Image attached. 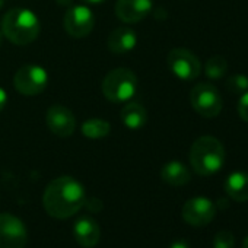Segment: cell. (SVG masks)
I'll use <instances>...</instances> for the list:
<instances>
[{"label": "cell", "instance_id": "6da1fadb", "mask_svg": "<svg viewBox=\"0 0 248 248\" xmlns=\"http://www.w3.org/2000/svg\"><path fill=\"white\" fill-rule=\"evenodd\" d=\"M85 199V187L76 178L63 175L48 183L44 190L43 204L51 217L67 219L83 207Z\"/></svg>", "mask_w": 248, "mask_h": 248}, {"label": "cell", "instance_id": "7a4b0ae2", "mask_svg": "<svg viewBox=\"0 0 248 248\" xmlns=\"http://www.w3.org/2000/svg\"><path fill=\"white\" fill-rule=\"evenodd\" d=\"M2 32L15 46L31 44L40 35V19L30 9H11L2 19Z\"/></svg>", "mask_w": 248, "mask_h": 248}, {"label": "cell", "instance_id": "3957f363", "mask_svg": "<svg viewBox=\"0 0 248 248\" xmlns=\"http://www.w3.org/2000/svg\"><path fill=\"white\" fill-rule=\"evenodd\" d=\"M190 164L196 174L209 177L222 170L225 164V148L213 136H200L190 149Z\"/></svg>", "mask_w": 248, "mask_h": 248}, {"label": "cell", "instance_id": "277c9868", "mask_svg": "<svg viewBox=\"0 0 248 248\" xmlns=\"http://www.w3.org/2000/svg\"><path fill=\"white\" fill-rule=\"evenodd\" d=\"M102 93L111 102H129L138 92L139 80L133 70L118 67L108 72L102 80Z\"/></svg>", "mask_w": 248, "mask_h": 248}, {"label": "cell", "instance_id": "5b68a950", "mask_svg": "<svg viewBox=\"0 0 248 248\" xmlns=\"http://www.w3.org/2000/svg\"><path fill=\"white\" fill-rule=\"evenodd\" d=\"M190 102L193 109L204 117L213 118L220 114L222 111V96L217 88L212 83H197L190 92Z\"/></svg>", "mask_w": 248, "mask_h": 248}, {"label": "cell", "instance_id": "8992f818", "mask_svg": "<svg viewBox=\"0 0 248 248\" xmlns=\"http://www.w3.org/2000/svg\"><path fill=\"white\" fill-rule=\"evenodd\" d=\"M16 91L25 96H35L44 92L48 85V73L43 66L25 64L14 76Z\"/></svg>", "mask_w": 248, "mask_h": 248}, {"label": "cell", "instance_id": "52a82bcc", "mask_svg": "<svg viewBox=\"0 0 248 248\" xmlns=\"http://www.w3.org/2000/svg\"><path fill=\"white\" fill-rule=\"evenodd\" d=\"M167 63L172 75L181 80H187V82L194 80L196 78H199L202 72V63L199 57L193 54L190 50L183 47L172 48L168 53Z\"/></svg>", "mask_w": 248, "mask_h": 248}, {"label": "cell", "instance_id": "ba28073f", "mask_svg": "<svg viewBox=\"0 0 248 248\" xmlns=\"http://www.w3.org/2000/svg\"><path fill=\"white\" fill-rule=\"evenodd\" d=\"M63 25L72 38H85L92 32L95 27L93 12L86 5L70 6L64 15Z\"/></svg>", "mask_w": 248, "mask_h": 248}, {"label": "cell", "instance_id": "9c48e42d", "mask_svg": "<svg viewBox=\"0 0 248 248\" xmlns=\"http://www.w3.org/2000/svg\"><path fill=\"white\" fill-rule=\"evenodd\" d=\"M27 236V228L18 216L0 213V248H24Z\"/></svg>", "mask_w": 248, "mask_h": 248}, {"label": "cell", "instance_id": "30bf717a", "mask_svg": "<svg viewBox=\"0 0 248 248\" xmlns=\"http://www.w3.org/2000/svg\"><path fill=\"white\" fill-rule=\"evenodd\" d=\"M216 215V206L212 200L206 197H193L187 200L183 206L181 216L183 219L193 226H206L209 225Z\"/></svg>", "mask_w": 248, "mask_h": 248}, {"label": "cell", "instance_id": "8fae6325", "mask_svg": "<svg viewBox=\"0 0 248 248\" xmlns=\"http://www.w3.org/2000/svg\"><path fill=\"white\" fill-rule=\"evenodd\" d=\"M46 123L48 130L59 138H69L76 130L75 114L64 105L54 104L47 109Z\"/></svg>", "mask_w": 248, "mask_h": 248}, {"label": "cell", "instance_id": "7c38bea8", "mask_svg": "<svg viewBox=\"0 0 248 248\" xmlns=\"http://www.w3.org/2000/svg\"><path fill=\"white\" fill-rule=\"evenodd\" d=\"M154 8V0H117L115 16L124 24H138L143 21Z\"/></svg>", "mask_w": 248, "mask_h": 248}, {"label": "cell", "instance_id": "4fadbf2b", "mask_svg": "<svg viewBox=\"0 0 248 248\" xmlns=\"http://www.w3.org/2000/svg\"><path fill=\"white\" fill-rule=\"evenodd\" d=\"M73 236L76 242L83 248H92L99 242L101 229L95 219L91 216H82L75 222Z\"/></svg>", "mask_w": 248, "mask_h": 248}, {"label": "cell", "instance_id": "5bb4252c", "mask_svg": "<svg viewBox=\"0 0 248 248\" xmlns=\"http://www.w3.org/2000/svg\"><path fill=\"white\" fill-rule=\"evenodd\" d=\"M138 35L130 27H118L107 38V47L114 54H126L136 48Z\"/></svg>", "mask_w": 248, "mask_h": 248}, {"label": "cell", "instance_id": "9a60e30c", "mask_svg": "<svg viewBox=\"0 0 248 248\" xmlns=\"http://www.w3.org/2000/svg\"><path fill=\"white\" fill-rule=\"evenodd\" d=\"M120 117L129 130H140L148 121V112L145 107L138 102H127L121 108Z\"/></svg>", "mask_w": 248, "mask_h": 248}, {"label": "cell", "instance_id": "2e32d148", "mask_svg": "<svg viewBox=\"0 0 248 248\" xmlns=\"http://www.w3.org/2000/svg\"><path fill=\"white\" fill-rule=\"evenodd\" d=\"M225 193L235 202L248 200V172L235 171L225 180Z\"/></svg>", "mask_w": 248, "mask_h": 248}, {"label": "cell", "instance_id": "e0dca14e", "mask_svg": "<svg viewBox=\"0 0 248 248\" xmlns=\"http://www.w3.org/2000/svg\"><path fill=\"white\" fill-rule=\"evenodd\" d=\"M161 178L164 183L174 186V187H181L186 186L191 180V174L188 168L180 162V161H171L167 162L162 170H161Z\"/></svg>", "mask_w": 248, "mask_h": 248}, {"label": "cell", "instance_id": "ac0fdd59", "mask_svg": "<svg viewBox=\"0 0 248 248\" xmlns=\"http://www.w3.org/2000/svg\"><path fill=\"white\" fill-rule=\"evenodd\" d=\"M80 132L88 139H102L109 135L111 124L102 118H88L82 123Z\"/></svg>", "mask_w": 248, "mask_h": 248}, {"label": "cell", "instance_id": "d6986e66", "mask_svg": "<svg viewBox=\"0 0 248 248\" xmlns=\"http://www.w3.org/2000/svg\"><path fill=\"white\" fill-rule=\"evenodd\" d=\"M228 70V62L223 56H213L206 62L204 73L209 79H220Z\"/></svg>", "mask_w": 248, "mask_h": 248}, {"label": "cell", "instance_id": "ffe728a7", "mask_svg": "<svg viewBox=\"0 0 248 248\" xmlns=\"http://www.w3.org/2000/svg\"><path fill=\"white\" fill-rule=\"evenodd\" d=\"M226 89L233 95H242L248 91V78L242 73L231 75L226 80Z\"/></svg>", "mask_w": 248, "mask_h": 248}, {"label": "cell", "instance_id": "44dd1931", "mask_svg": "<svg viewBox=\"0 0 248 248\" xmlns=\"http://www.w3.org/2000/svg\"><path fill=\"white\" fill-rule=\"evenodd\" d=\"M235 236L231 231L222 229L213 238V248H233Z\"/></svg>", "mask_w": 248, "mask_h": 248}, {"label": "cell", "instance_id": "7402d4cb", "mask_svg": "<svg viewBox=\"0 0 248 248\" xmlns=\"http://www.w3.org/2000/svg\"><path fill=\"white\" fill-rule=\"evenodd\" d=\"M238 115L242 121L248 123V91L239 95L238 99Z\"/></svg>", "mask_w": 248, "mask_h": 248}, {"label": "cell", "instance_id": "603a6c76", "mask_svg": "<svg viewBox=\"0 0 248 248\" xmlns=\"http://www.w3.org/2000/svg\"><path fill=\"white\" fill-rule=\"evenodd\" d=\"M83 206L88 209V210H91V212H99L101 209H102V202L99 200V199H95V197H91V199H85V203H83Z\"/></svg>", "mask_w": 248, "mask_h": 248}, {"label": "cell", "instance_id": "cb8c5ba5", "mask_svg": "<svg viewBox=\"0 0 248 248\" xmlns=\"http://www.w3.org/2000/svg\"><path fill=\"white\" fill-rule=\"evenodd\" d=\"M6 102H8V93L3 88H0V111L6 107Z\"/></svg>", "mask_w": 248, "mask_h": 248}, {"label": "cell", "instance_id": "d4e9b609", "mask_svg": "<svg viewBox=\"0 0 248 248\" xmlns=\"http://www.w3.org/2000/svg\"><path fill=\"white\" fill-rule=\"evenodd\" d=\"M170 248H190V245L186 239H177L170 245Z\"/></svg>", "mask_w": 248, "mask_h": 248}, {"label": "cell", "instance_id": "484cf974", "mask_svg": "<svg viewBox=\"0 0 248 248\" xmlns=\"http://www.w3.org/2000/svg\"><path fill=\"white\" fill-rule=\"evenodd\" d=\"M59 6H66V8H70L73 5V0H56Z\"/></svg>", "mask_w": 248, "mask_h": 248}, {"label": "cell", "instance_id": "4316f807", "mask_svg": "<svg viewBox=\"0 0 248 248\" xmlns=\"http://www.w3.org/2000/svg\"><path fill=\"white\" fill-rule=\"evenodd\" d=\"M82 2L85 5H101V3L105 2V0H82Z\"/></svg>", "mask_w": 248, "mask_h": 248}, {"label": "cell", "instance_id": "83f0119b", "mask_svg": "<svg viewBox=\"0 0 248 248\" xmlns=\"http://www.w3.org/2000/svg\"><path fill=\"white\" fill-rule=\"evenodd\" d=\"M242 248H248V236H245V239L242 242Z\"/></svg>", "mask_w": 248, "mask_h": 248}, {"label": "cell", "instance_id": "f1b7e54d", "mask_svg": "<svg viewBox=\"0 0 248 248\" xmlns=\"http://www.w3.org/2000/svg\"><path fill=\"white\" fill-rule=\"evenodd\" d=\"M3 38H5V35H3L2 30H0V47H2V44H3Z\"/></svg>", "mask_w": 248, "mask_h": 248}, {"label": "cell", "instance_id": "f546056e", "mask_svg": "<svg viewBox=\"0 0 248 248\" xmlns=\"http://www.w3.org/2000/svg\"><path fill=\"white\" fill-rule=\"evenodd\" d=\"M3 5H5V0H0V9L3 8Z\"/></svg>", "mask_w": 248, "mask_h": 248}]
</instances>
